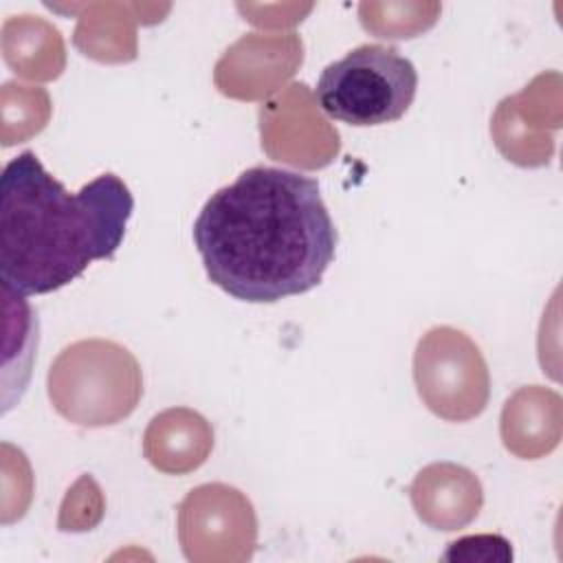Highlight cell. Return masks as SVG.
<instances>
[{
	"mask_svg": "<svg viewBox=\"0 0 563 563\" xmlns=\"http://www.w3.org/2000/svg\"><path fill=\"white\" fill-rule=\"evenodd\" d=\"M413 383L424 407L446 422L477 418L490 398V372L479 345L451 325H435L420 336Z\"/></svg>",
	"mask_w": 563,
	"mask_h": 563,
	"instance_id": "5b68a950",
	"label": "cell"
},
{
	"mask_svg": "<svg viewBox=\"0 0 563 563\" xmlns=\"http://www.w3.org/2000/svg\"><path fill=\"white\" fill-rule=\"evenodd\" d=\"M191 233L209 282L249 303L319 286L339 242L319 183L266 165L211 194Z\"/></svg>",
	"mask_w": 563,
	"mask_h": 563,
	"instance_id": "6da1fadb",
	"label": "cell"
},
{
	"mask_svg": "<svg viewBox=\"0 0 563 563\" xmlns=\"http://www.w3.org/2000/svg\"><path fill=\"white\" fill-rule=\"evenodd\" d=\"M409 499L422 523L453 532L475 521L484 506V488L471 468L455 462H433L416 473Z\"/></svg>",
	"mask_w": 563,
	"mask_h": 563,
	"instance_id": "30bf717a",
	"label": "cell"
},
{
	"mask_svg": "<svg viewBox=\"0 0 563 563\" xmlns=\"http://www.w3.org/2000/svg\"><path fill=\"white\" fill-rule=\"evenodd\" d=\"M106 512V499L92 475H81L59 506L57 528L62 532H88L99 526Z\"/></svg>",
	"mask_w": 563,
	"mask_h": 563,
	"instance_id": "e0dca14e",
	"label": "cell"
},
{
	"mask_svg": "<svg viewBox=\"0 0 563 563\" xmlns=\"http://www.w3.org/2000/svg\"><path fill=\"white\" fill-rule=\"evenodd\" d=\"M303 42L297 33H246L213 68L216 88L238 101H266L299 70Z\"/></svg>",
	"mask_w": 563,
	"mask_h": 563,
	"instance_id": "9c48e42d",
	"label": "cell"
},
{
	"mask_svg": "<svg viewBox=\"0 0 563 563\" xmlns=\"http://www.w3.org/2000/svg\"><path fill=\"white\" fill-rule=\"evenodd\" d=\"M134 198L117 174L68 191L24 150L0 176L2 290L31 297L59 290L123 242Z\"/></svg>",
	"mask_w": 563,
	"mask_h": 563,
	"instance_id": "7a4b0ae2",
	"label": "cell"
},
{
	"mask_svg": "<svg viewBox=\"0 0 563 563\" xmlns=\"http://www.w3.org/2000/svg\"><path fill=\"white\" fill-rule=\"evenodd\" d=\"M51 97L40 86H24L18 81H4L0 88L2 112V145L29 141L40 134L51 119Z\"/></svg>",
	"mask_w": 563,
	"mask_h": 563,
	"instance_id": "9a60e30c",
	"label": "cell"
},
{
	"mask_svg": "<svg viewBox=\"0 0 563 563\" xmlns=\"http://www.w3.org/2000/svg\"><path fill=\"white\" fill-rule=\"evenodd\" d=\"M46 389L53 409L86 429L125 420L143 398V372L136 356L110 339H81L51 363Z\"/></svg>",
	"mask_w": 563,
	"mask_h": 563,
	"instance_id": "3957f363",
	"label": "cell"
},
{
	"mask_svg": "<svg viewBox=\"0 0 563 563\" xmlns=\"http://www.w3.org/2000/svg\"><path fill=\"white\" fill-rule=\"evenodd\" d=\"M262 150L279 163L299 169L328 167L339 150L336 128L321 114L308 84L295 81L260 108Z\"/></svg>",
	"mask_w": 563,
	"mask_h": 563,
	"instance_id": "52a82bcc",
	"label": "cell"
},
{
	"mask_svg": "<svg viewBox=\"0 0 563 563\" xmlns=\"http://www.w3.org/2000/svg\"><path fill=\"white\" fill-rule=\"evenodd\" d=\"M176 532L191 563H246L257 545V515L235 486L200 484L178 504Z\"/></svg>",
	"mask_w": 563,
	"mask_h": 563,
	"instance_id": "8992f818",
	"label": "cell"
},
{
	"mask_svg": "<svg viewBox=\"0 0 563 563\" xmlns=\"http://www.w3.org/2000/svg\"><path fill=\"white\" fill-rule=\"evenodd\" d=\"M561 77L543 73L519 95L504 97L490 119V136L501 156L519 167L548 165L554 154L550 130L561 125Z\"/></svg>",
	"mask_w": 563,
	"mask_h": 563,
	"instance_id": "ba28073f",
	"label": "cell"
},
{
	"mask_svg": "<svg viewBox=\"0 0 563 563\" xmlns=\"http://www.w3.org/2000/svg\"><path fill=\"white\" fill-rule=\"evenodd\" d=\"M70 11H79L73 44L81 55L101 64H125L136 59V22H141V4L88 2L70 4Z\"/></svg>",
	"mask_w": 563,
	"mask_h": 563,
	"instance_id": "4fadbf2b",
	"label": "cell"
},
{
	"mask_svg": "<svg viewBox=\"0 0 563 563\" xmlns=\"http://www.w3.org/2000/svg\"><path fill=\"white\" fill-rule=\"evenodd\" d=\"M2 57L24 79L51 81L66 68V46L57 26L40 15H11L2 24Z\"/></svg>",
	"mask_w": 563,
	"mask_h": 563,
	"instance_id": "5bb4252c",
	"label": "cell"
},
{
	"mask_svg": "<svg viewBox=\"0 0 563 563\" xmlns=\"http://www.w3.org/2000/svg\"><path fill=\"white\" fill-rule=\"evenodd\" d=\"M213 451L211 422L189 407L156 413L143 433L145 460L165 475H187L200 468Z\"/></svg>",
	"mask_w": 563,
	"mask_h": 563,
	"instance_id": "7c38bea8",
	"label": "cell"
},
{
	"mask_svg": "<svg viewBox=\"0 0 563 563\" xmlns=\"http://www.w3.org/2000/svg\"><path fill=\"white\" fill-rule=\"evenodd\" d=\"M440 2H361V26L383 40H411L440 18Z\"/></svg>",
	"mask_w": 563,
	"mask_h": 563,
	"instance_id": "2e32d148",
	"label": "cell"
},
{
	"mask_svg": "<svg viewBox=\"0 0 563 563\" xmlns=\"http://www.w3.org/2000/svg\"><path fill=\"white\" fill-rule=\"evenodd\" d=\"M442 559L451 563H508L512 548L501 534H468L451 541Z\"/></svg>",
	"mask_w": 563,
	"mask_h": 563,
	"instance_id": "ac0fdd59",
	"label": "cell"
},
{
	"mask_svg": "<svg viewBox=\"0 0 563 563\" xmlns=\"http://www.w3.org/2000/svg\"><path fill=\"white\" fill-rule=\"evenodd\" d=\"M416 90V66L396 46L361 44L321 70L314 99L328 117L372 128L398 121Z\"/></svg>",
	"mask_w": 563,
	"mask_h": 563,
	"instance_id": "277c9868",
	"label": "cell"
},
{
	"mask_svg": "<svg viewBox=\"0 0 563 563\" xmlns=\"http://www.w3.org/2000/svg\"><path fill=\"white\" fill-rule=\"evenodd\" d=\"M499 435L515 457L539 460L550 455L563 435V400L541 385L519 387L501 409Z\"/></svg>",
	"mask_w": 563,
	"mask_h": 563,
	"instance_id": "8fae6325",
	"label": "cell"
}]
</instances>
